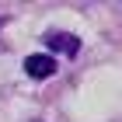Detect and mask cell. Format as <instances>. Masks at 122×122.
Here are the masks:
<instances>
[{
	"label": "cell",
	"instance_id": "obj_1",
	"mask_svg": "<svg viewBox=\"0 0 122 122\" xmlns=\"http://www.w3.org/2000/svg\"><path fill=\"white\" fill-rule=\"evenodd\" d=\"M25 73H28L31 80H49V77L56 73V59L42 56V52H31V56L25 59Z\"/></svg>",
	"mask_w": 122,
	"mask_h": 122
},
{
	"label": "cell",
	"instance_id": "obj_2",
	"mask_svg": "<svg viewBox=\"0 0 122 122\" xmlns=\"http://www.w3.org/2000/svg\"><path fill=\"white\" fill-rule=\"evenodd\" d=\"M46 46L52 49V52H63V56H77V52H80V38H77L73 31H49Z\"/></svg>",
	"mask_w": 122,
	"mask_h": 122
}]
</instances>
